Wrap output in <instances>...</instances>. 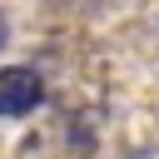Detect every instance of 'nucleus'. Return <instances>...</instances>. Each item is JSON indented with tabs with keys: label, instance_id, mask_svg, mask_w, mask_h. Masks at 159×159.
Here are the masks:
<instances>
[{
	"label": "nucleus",
	"instance_id": "obj_2",
	"mask_svg": "<svg viewBox=\"0 0 159 159\" xmlns=\"http://www.w3.org/2000/svg\"><path fill=\"white\" fill-rule=\"evenodd\" d=\"M0 45H5V20H0Z\"/></svg>",
	"mask_w": 159,
	"mask_h": 159
},
{
	"label": "nucleus",
	"instance_id": "obj_1",
	"mask_svg": "<svg viewBox=\"0 0 159 159\" xmlns=\"http://www.w3.org/2000/svg\"><path fill=\"white\" fill-rule=\"evenodd\" d=\"M40 104H45V80L30 65H5L0 70V119H25Z\"/></svg>",
	"mask_w": 159,
	"mask_h": 159
}]
</instances>
